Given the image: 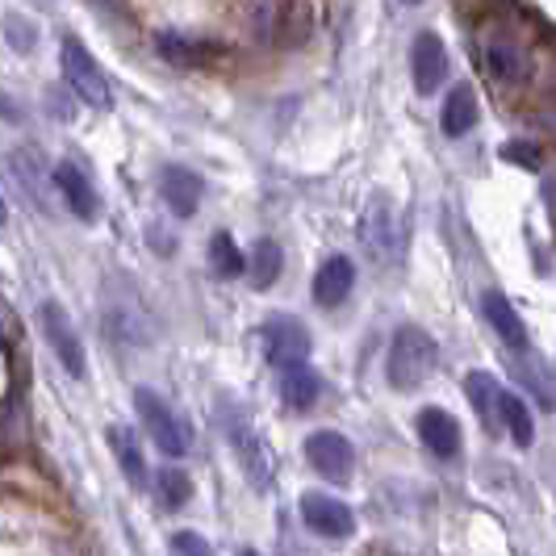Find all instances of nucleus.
Listing matches in <instances>:
<instances>
[{
  "instance_id": "1",
  "label": "nucleus",
  "mask_w": 556,
  "mask_h": 556,
  "mask_svg": "<svg viewBox=\"0 0 556 556\" xmlns=\"http://www.w3.org/2000/svg\"><path fill=\"white\" fill-rule=\"evenodd\" d=\"M101 327L110 334V343L117 348H151L155 343V323H151V314L142 306V298L130 289V285H117L110 280L105 285V302H101Z\"/></svg>"
},
{
  "instance_id": "2",
  "label": "nucleus",
  "mask_w": 556,
  "mask_h": 556,
  "mask_svg": "<svg viewBox=\"0 0 556 556\" xmlns=\"http://www.w3.org/2000/svg\"><path fill=\"white\" fill-rule=\"evenodd\" d=\"M435 368H440V348H435V339L422 331V327H397L393 331L390 361H386L393 390L415 393Z\"/></svg>"
},
{
  "instance_id": "3",
  "label": "nucleus",
  "mask_w": 556,
  "mask_h": 556,
  "mask_svg": "<svg viewBox=\"0 0 556 556\" xmlns=\"http://www.w3.org/2000/svg\"><path fill=\"white\" fill-rule=\"evenodd\" d=\"M135 410H139L147 435L155 440V447H160L164 456L180 460V456L193 452V427L176 415L155 390H135Z\"/></svg>"
},
{
  "instance_id": "4",
  "label": "nucleus",
  "mask_w": 556,
  "mask_h": 556,
  "mask_svg": "<svg viewBox=\"0 0 556 556\" xmlns=\"http://www.w3.org/2000/svg\"><path fill=\"white\" fill-rule=\"evenodd\" d=\"M223 427H226L230 447H235V460L243 465L248 481L255 485V490H268V485H273V452H268V444H264V435H260L239 410L223 415Z\"/></svg>"
},
{
  "instance_id": "5",
  "label": "nucleus",
  "mask_w": 556,
  "mask_h": 556,
  "mask_svg": "<svg viewBox=\"0 0 556 556\" xmlns=\"http://www.w3.org/2000/svg\"><path fill=\"white\" fill-rule=\"evenodd\" d=\"M63 76H67V84L76 88V97H80L84 105H92V110H110L113 105L110 84H105V76H101L97 59L88 55L76 38H63Z\"/></svg>"
},
{
  "instance_id": "6",
  "label": "nucleus",
  "mask_w": 556,
  "mask_h": 556,
  "mask_svg": "<svg viewBox=\"0 0 556 556\" xmlns=\"http://www.w3.org/2000/svg\"><path fill=\"white\" fill-rule=\"evenodd\" d=\"M38 318H42V334H47V343H51V352L59 356V364L72 377H84V343L76 323H72V314L59 306V302H42Z\"/></svg>"
},
{
  "instance_id": "7",
  "label": "nucleus",
  "mask_w": 556,
  "mask_h": 556,
  "mask_svg": "<svg viewBox=\"0 0 556 556\" xmlns=\"http://www.w3.org/2000/svg\"><path fill=\"white\" fill-rule=\"evenodd\" d=\"M306 460L318 477L348 481L356 469V447L348 444V435H339V431H314L306 440Z\"/></svg>"
},
{
  "instance_id": "8",
  "label": "nucleus",
  "mask_w": 556,
  "mask_h": 556,
  "mask_svg": "<svg viewBox=\"0 0 556 556\" xmlns=\"http://www.w3.org/2000/svg\"><path fill=\"white\" fill-rule=\"evenodd\" d=\"M260 334H264V356L277 368L302 364L309 356V331L298 318H268Z\"/></svg>"
},
{
  "instance_id": "9",
  "label": "nucleus",
  "mask_w": 556,
  "mask_h": 556,
  "mask_svg": "<svg viewBox=\"0 0 556 556\" xmlns=\"http://www.w3.org/2000/svg\"><path fill=\"white\" fill-rule=\"evenodd\" d=\"M302 523L323 540H348L356 531V515H352L348 502L327 498V494H306L302 498Z\"/></svg>"
},
{
  "instance_id": "10",
  "label": "nucleus",
  "mask_w": 556,
  "mask_h": 556,
  "mask_svg": "<svg viewBox=\"0 0 556 556\" xmlns=\"http://www.w3.org/2000/svg\"><path fill=\"white\" fill-rule=\"evenodd\" d=\"M361 243L377 264H390L397 255V230H393V210L386 197H372L361 218Z\"/></svg>"
},
{
  "instance_id": "11",
  "label": "nucleus",
  "mask_w": 556,
  "mask_h": 556,
  "mask_svg": "<svg viewBox=\"0 0 556 556\" xmlns=\"http://www.w3.org/2000/svg\"><path fill=\"white\" fill-rule=\"evenodd\" d=\"M410 76H415V88L427 97V92H435L447 76V51L444 42H440V34H431V29H422L415 38V47H410Z\"/></svg>"
},
{
  "instance_id": "12",
  "label": "nucleus",
  "mask_w": 556,
  "mask_h": 556,
  "mask_svg": "<svg viewBox=\"0 0 556 556\" xmlns=\"http://www.w3.org/2000/svg\"><path fill=\"white\" fill-rule=\"evenodd\" d=\"M418 440L422 447L431 452V456H440V460H452L456 452H460V422L440 410V406H427V410H418Z\"/></svg>"
},
{
  "instance_id": "13",
  "label": "nucleus",
  "mask_w": 556,
  "mask_h": 556,
  "mask_svg": "<svg viewBox=\"0 0 556 556\" xmlns=\"http://www.w3.org/2000/svg\"><path fill=\"white\" fill-rule=\"evenodd\" d=\"M160 193L176 218H193L197 205H201V176L180 164H167L160 172Z\"/></svg>"
},
{
  "instance_id": "14",
  "label": "nucleus",
  "mask_w": 556,
  "mask_h": 556,
  "mask_svg": "<svg viewBox=\"0 0 556 556\" xmlns=\"http://www.w3.org/2000/svg\"><path fill=\"white\" fill-rule=\"evenodd\" d=\"M481 309H485V318H490V327L498 331V339L510 348V352H531V339H528V327H523V318L515 314V306L502 298L498 289H485V298H481Z\"/></svg>"
},
{
  "instance_id": "15",
  "label": "nucleus",
  "mask_w": 556,
  "mask_h": 556,
  "mask_svg": "<svg viewBox=\"0 0 556 556\" xmlns=\"http://www.w3.org/2000/svg\"><path fill=\"white\" fill-rule=\"evenodd\" d=\"M51 180H55V189L63 193L67 210H72L80 223H92V218L101 214V201H97L92 185H88V176H84L76 164H59L55 172H51Z\"/></svg>"
},
{
  "instance_id": "16",
  "label": "nucleus",
  "mask_w": 556,
  "mask_h": 556,
  "mask_svg": "<svg viewBox=\"0 0 556 556\" xmlns=\"http://www.w3.org/2000/svg\"><path fill=\"white\" fill-rule=\"evenodd\" d=\"M352 285H356V264L348 255H331L314 277V302L318 306H339V302H348Z\"/></svg>"
},
{
  "instance_id": "17",
  "label": "nucleus",
  "mask_w": 556,
  "mask_h": 556,
  "mask_svg": "<svg viewBox=\"0 0 556 556\" xmlns=\"http://www.w3.org/2000/svg\"><path fill=\"white\" fill-rule=\"evenodd\" d=\"M280 397L289 410H309L323 397V377L306 361L289 364V368H280Z\"/></svg>"
},
{
  "instance_id": "18",
  "label": "nucleus",
  "mask_w": 556,
  "mask_h": 556,
  "mask_svg": "<svg viewBox=\"0 0 556 556\" xmlns=\"http://www.w3.org/2000/svg\"><path fill=\"white\" fill-rule=\"evenodd\" d=\"M440 122H444L447 139H460V135H469V130H473L477 126V92L469 88V84H456V88L447 92Z\"/></svg>"
},
{
  "instance_id": "19",
  "label": "nucleus",
  "mask_w": 556,
  "mask_h": 556,
  "mask_svg": "<svg viewBox=\"0 0 556 556\" xmlns=\"http://www.w3.org/2000/svg\"><path fill=\"white\" fill-rule=\"evenodd\" d=\"M13 176H17V189L29 197V205L34 210H42V214H51V197H47V185H42V164H38V155L34 151H17L13 160Z\"/></svg>"
},
{
  "instance_id": "20",
  "label": "nucleus",
  "mask_w": 556,
  "mask_h": 556,
  "mask_svg": "<svg viewBox=\"0 0 556 556\" xmlns=\"http://www.w3.org/2000/svg\"><path fill=\"white\" fill-rule=\"evenodd\" d=\"M498 422L510 431V440H515V444L531 447V440H535V422H531L528 402H523L519 393L498 390Z\"/></svg>"
},
{
  "instance_id": "21",
  "label": "nucleus",
  "mask_w": 556,
  "mask_h": 556,
  "mask_svg": "<svg viewBox=\"0 0 556 556\" xmlns=\"http://www.w3.org/2000/svg\"><path fill=\"white\" fill-rule=\"evenodd\" d=\"M105 440H110L113 460L122 465V473L130 477V481H135V485L142 490V485H147V460H142L135 431H126V427H110V431H105Z\"/></svg>"
},
{
  "instance_id": "22",
  "label": "nucleus",
  "mask_w": 556,
  "mask_h": 556,
  "mask_svg": "<svg viewBox=\"0 0 556 556\" xmlns=\"http://www.w3.org/2000/svg\"><path fill=\"white\" fill-rule=\"evenodd\" d=\"M498 390L502 386L490 372H469V377H465V393H469V402H473V410L481 415L485 427L498 422Z\"/></svg>"
},
{
  "instance_id": "23",
  "label": "nucleus",
  "mask_w": 556,
  "mask_h": 556,
  "mask_svg": "<svg viewBox=\"0 0 556 556\" xmlns=\"http://www.w3.org/2000/svg\"><path fill=\"white\" fill-rule=\"evenodd\" d=\"M280 268H285V251H280V243L260 239V243H255V255H251V285H255V289L277 285Z\"/></svg>"
},
{
  "instance_id": "24",
  "label": "nucleus",
  "mask_w": 556,
  "mask_h": 556,
  "mask_svg": "<svg viewBox=\"0 0 556 556\" xmlns=\"http://www.w3.org/2000/svg\"><path fill=\"white\" fill-rule=\"evenodd\" d=\"M210 264H214V273H218V277H239V273L248 268L243 251H239V243H235L226 230H218V235L210 239Z\"/></svg>"
},
{
  "instance_id": "25",
  "label": "nucleus",
  "mask_w": 556,
  "mask_h": 556,
  "mask_svg": "<svg viewBox=\"0 0 556 556\" xmlns=\"http://www.w3.org/2000/svg\"><path fill=\"white\" fill-rule=\"evenodd\" d=\"M485 63H490V76L502 84L523 76V55H519V47H510V42H490V47H485Z\"/></svg>"
},
{
  "instance_id": "26",
  "label": "nucleus",
  "mask_w": 556,
  "mask_h": 556,
  "mask_svg": "<svg viewBox=\"0 0 556 556\" xmlns=\"http://www.w3.org/2000/svg\"><path fill=\"white\" fill-rule=\"evenodd\" d=\"M155 51H160L172 67H197V63H201V55H205L197 42L180 38V34H160V38H155Z\"/></svg>"
},
{
  "instance_id": "27",
  "label": "nucleus",
  "mask_w": 556,
  "mask_h": 556,
  "mask_svg": "<svg viewBox=\"0 0 556 556\" xmlns=\"http://www.w3.org/2000/svg\"><path fill=\"white\" fill-rule=\"evenodd\" d=\"M155 481H160V498H164L167 506H185V502L193 498V481L180 473V469H164Z\"/></svg>"
},
{
  "instance_id": "28",
  "label": "nucleus",
  "mask_w": 556,
  "mask_h": 556,
  "mask_svg": "<svg viewBox=\"0 0 556 556\" xmlns=\"http://www.w3.org/2000/svg\"><path fill=\"white\" fill-rule=\"evenodd\" d=\"M4 34H9V47H13L17 55H29V51L38 47V34H34V26H29L22 13H9V17H4Z\"/></svg>"
},
{
  "instance_id": "29",
  "label": "nucleus",
  "mask_w": 556,
  "mask_h": 556,
  "mask_svg": "<svg viewBox=\"0 0 556 556\" xmlns=\"http://www.w3.org/2000/svg\"><path fill=\"white\" fill-rule=\"evenodd\" d=\"M167 553L172 556H214V548H210V540L197 535V531H176V535L167 540Z\"/></svg>"
},
{
  "instance_id": "30",
  "label": "nucleus",
  "mask_w": 556,
  "mask_h": 556,
  "mask_svg": "<svg viewBox=\"0 0 556 556\" xmlns=\"http://www.w3.org/2000/svg\"><path fill=\"white\" fill-rule=\"evenodd\" d=\"M502 155L506 160H515V164H523V167H540V160H544V151H540V142H506L502 147Z\"/></svg>"
},
{
  "instance_id": "31",
  "label": "nucleus",
  "mask_w": 556,
  "mask_h": 556,
  "mask_svg": "<svg viewBox=\"0 0 556 556\" xmlns=\"http://www.w3.org/2000/svg\"><path fill=\"white\" fill-rule=\"evenodd\" d=\"M9 223V205H4V197H0V226Z\"/></svg>"
},
{
  "instance_id": "32",
  "label": "nucleus",
  "mask_w": 556,
  "mask_h": 556,
  "mask_svg": "<svg viewBox=\"0 0 556 556\" xmlns=\"http://www.w3.org/2000/svg\"><path fill=\"white\" fill-rule=\"evenodd\" d=\"M402 4H422V0H402Z\"/></svg>"
},
{
  "instance_id": "33",
  "label": "nucleus",
  "mask_w": 556,
  "mask_h": 556,
  "mask_svg": "<svg viewBox=\"0 0 556 556\" xmlns=\"http://www.w3.org/2000/svg\"><path fill=\"white\" fill-rule=\"evenodd\" d=\"M248 556H255V553H248Z\"/></svg>"
}]
</instances>
